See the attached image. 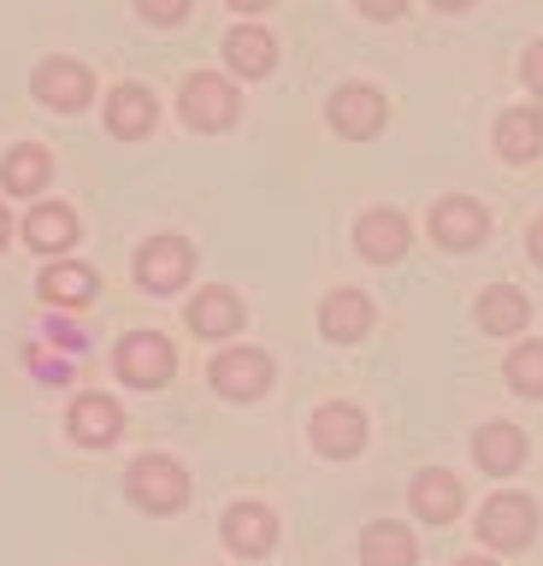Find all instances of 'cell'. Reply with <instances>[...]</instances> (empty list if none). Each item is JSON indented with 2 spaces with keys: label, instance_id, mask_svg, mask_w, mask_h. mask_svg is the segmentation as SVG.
I'll return each instance as SVG.
<instances>
[{
  "label": "cell",
  "instance_id": "6da1fadb",
  "mask_svg": "<svg viewBox=\"0 0 543 566\" xmlns=\"http://www.w3.org/2000/svg\"><path fill=\"white\" fill-rule=\"evenodd\" d=\"M125 484H130V495H136L148 513H178V507L189 502V472H184L171 454H143V460L130 467Z\"/></svg>",
  "mask_w": 543,
  "mask_h": 566
},
{
  "label": "cell",
  "instance_id": "7a4b0ae2",
  "mask_svg": "<svg viewBox=\"0 0 543 566\" xmlns=\"http://www.w3.org/2000/svg\"><path fill=\"white\" fill-rule=\"evenodd\" d=\"M113 366H118V378L136 384V389H160V384L171 378V371H178V354H171L166 336H154V331H130L125 343H118Z\"/></svg>",
  "mask_w": 543,
  "mask_h": 566
},
{
  "label": "cell",
  "instance_id": "3957f363",
  "mask_svg": "<svg viewBox=\"0 0 543 566\" xmlns=\"http://www.w3.org/2000/svg\"><path fill=\"white\" fill-rule=\"evenodd\" d=\"M479 537L490 548H525L537 537V507H532V495H514V490H502V495H490L484 513H479Z\"/></svg>",
  "mask_w": 543,
  "mask_h": 566
},
{
  "label": "cell",
  "instance_id": "277c9868",
  "mask_svg": "<svg viewBox=\"0 0 543 566\" xmlns=\"http://www.w3.org/2000/svg\"><path fill=\"white\" fill-rule=\"evenodd\" d=\"M184 118L196 124V130H224V124H237V88L219 77V71H196V77H184Z\"/></svg>",
  "mask_w": 543,
  "mask_h": 566
},
{
  "label": "cell",
  "instance_id": "5b68a950",
  "mask_svg": "<svg viewBox=\"0 0 543 566\" xmlns=\"http://www.w3.org/2000/svg\"><path fill=\"white\" fill-rule=\"evenodd\" d=\"M207 378H213L219 396L254 401V396H267V389H272V360L260 348H224L219 360L207 366Z\"/></svg>",
  "mask_w": 543,
  "mask_h": 566
},
{
  "label": "cell",
  "instance_id": "8992f818",
  "mask_svg": "<svg viewBox=\"0 0 543 566\" xmlns=\"http://www.w3.org/2000/svg\"><path fill=\"white\" fill-rule=\"evenodd\" d=\"M189 272H196V254H189L184 237H154V242H143V254H136V277H143V290H154V295L184 290Z\"/></svg>",
  "mask_w": 543,
  "mask_h": 566
},
{
  "label": "cell",
  "instance_id": "52a82bcc",
  "mask_svg": "<svg viewBox=\"0 0 543 566\" xmlns=\"http://www.w3.org/2000/svg\"><path fill=\"white\" fill-rule=\"evenodd\" d=\"M313 449L331 454V460L361 454V449H366V419H361V407H348V401H325L320 413H313Z\"/></svg>",
  "mask_w": 543,
  "mask_h": 566
},
{
  "label": "cell",
  "instance_id": "ba28073f",
  "mask_svg": "<svg viewBox=\"0 0 543 566\" xmlns=\"http://www.w3.org/2000/svg\"><path fill=\"white\" fill-rule=\"evenodd\" d=\"M36 95L54 106V113H83V106L95 101V77H90V65H77V60H48L36 71Z\"/></svg>",
  "mask_w": 543,
  "mask_h": 566
},
{
  "label": "cell",
  "instance_id": "9c48e42d",
  "mask_svg": "<svg viewBox=\"0 0 543 566\" xmlns=\"http://www.w3.org/2000/svg\"><path fill=\"white\" fill-rule=\"evenodd\" d=\"M331 124H337L343 136H378L384 130V95L373 83H343L337 95H331Z\"/></svg>",
  "mask_w": 543,
  "mask_h": 566
},
{
  "label": "cell",
  "instance_id": "30bf717a",
  "mask_svg": "<svg viewBox=\"0 0 543 566\" xmlns=\"http://www.w3.org/2000/svg\"><path fill=\"white\" fill-rule=\"evenodd\" d=\"M224 543L237 548V555H267V548L278 543V520L267 502H237L224 507Z\"/></svg>",
  "mask_w": 543,
  "mask_h": 566
},
{
  "label": "cell",
  "instance_id": "8fae6325",
  "mask_svg": "<svg viewBox=\"0 0 543 566\" xmlns=\"http://www.w3.org/2000/svg\"><path fill=\"white\" fill-rule=\"evenodd\" d=\"M408 219L401 212H390V207H378V212H366V219L355 224V242H361V254L366 260H378V265H390V260H401L408 254Z\"/></svg>",
  "mask_w": 543,
  "mask_h": 566
},
{
  "label": "cell",
  "instance_id": "7c38bea8",
  "mask_svg": "<svg viewBox=\"0 0 543 566\" xmlns=\"http://www.w3.org/2000/svg\"><path fill=\"white\" fill-rule=\"evenodd\" d=\"M484 207L479 201H467V195H455V201H437L431 207V237L443 242V248H472V242H484Z\"/></svg>",
  "mask_w": 543,
  "mask_h": 566
},
{
  "label": "cell",
  "instance_id": "4fadbf2b",
  "mask_svg": "<svg viewBox=\"0 0 543 566\" xmlns=\"http://www.w3.org/2000/svg\"><path fill=\"white\" fill-rule=\"evenodd\" d=\"M189 331L207 336V343H224V336H237L242 331V301L231 290H201L196 301H189Z\"/></svg>",
  "mask_w": 543,
  "mask_h": 566
},
{
  "label": "cell",
  "instance_id": "5bb4252c",
  "mask_svg": "<svg viewBox=\"0 0 543 566\" xmlns=\"http://www.w3.org/2000/svg\"><path fill=\"white\" fill-rule=\"evenodd\" d=\"M320 325L331 343H361L366 331H373V301L361 290H331L325 307H320Z\"/></svg>",
  "mask_w": 543,
  "mask_h": 566
},
{
  "label": "cell",
  "instance_id": "9a60e30c",
  "mask_svg": "<svg viewBox=\"0 0 543 566\" xmlns=\"http://www.w3.org/2000/svg\"><path fill=\"white\" fill-rule=\"evenodd\" d=\"M65 424H72L77 442H90V449H107V442L118 437V424H125V413H118L113 396H77L72 413H65Z\"/></svg>",
  "mask_w": 543,
  "mask_h": 566
},
{
  "label": "cell",
  "instance_id": "2e32d148",
  "mask_svg": "<svg viewBox=\"0 0 543 566\" xmlns=\"http://www.w3.org/2000/svg\"><path fill=\"white\" fill-rule=\"evenodd\" d=\"M497 154L514 159V166L537 159V154H543V113H532V106L502 113V118H497Z\"/></svg>",
  "mask_w": 543,
  "mask_h": 566
},
{
  "label": "cell",
  "instance_id": "e0dca14e",
  "mask_svg": "<svg viewBox=\"0 0 543 566\" xmlns=\"http://www.w3.org/2000/svg\"><path fill=\"white\" fill-rule=\"evenodd\" d=\"M224 60H231V71H242V77H267L278 65V42L260 24H237L224 35Z\"/></svg>",
  "mask_w": 543,
  "mask_h": 566
},
{
  "label": "cell",
  "instance_id": "ac0fdd59",
  "mask_svg": "<svg viewBox=\"0 0 543 566\" xmlns=\"http://www.w3.org/2000/svg\"><path fill=\"white\" fill-rule=\"evenodd\" d=\"M107 130L125 136V142L154 130V95H148V88H136V83L113 88V95H107Z\"/></svg>",
  "mask_w": 543,
  "mask_h": 566
},
{
  "label": "cell",
  "instance_id": "d6986e66",
  "mask_svg": "<svg viewBox=\"0 0 543 566\" xmlns=\"http://www.w3.org/2000/svg\"><path fill=\"white\" fill-rule=\"evenodd\" d=\"M361 560L366 566H414L419 560V543L408 537V525L378 520V525H366V537H361Z\"/></svg>",
  "mask_w": 543,
  "mask_h": 566
},
{
  "label": "cell",
  "instance_id": "ffe728a7",
  "mask_svg": "<svg viewBox=\"0 0 543 566\" xmlns=\"http://www.w3.org/2000/svg\"><path fill=\"white\" fill-rule=\"evenodd\" d=\"M24 242H30V248H42V254H60V248H72V242H77V212H72V207H60V201L30 207Z\"/></svg>",
  "mask_w": 543,
  "mask_h": 566
},
{
  "label": "cell",
  "instance_id": "44dd1931",
  "mask_svg": "<svg viewBox=\"0 0 543 566\" xmlns=\"http://www.w3.org/2000/svg\"><path fill=\"white\" fill-rule=\"evenodd\" d=\"M525 318H532V307H525V295L514 283H490L479 295V325L490 336H514V331H525Z\"/></svg>",
  "mask_w": 543,
  "mask_h": 566
},
{
  "label": "cell",
  "instance_id": "7402d4cb",
  "mask_svg": "<svg viewBox=\"0 0 543 566\" xmlns=\"http://www.w3.org/2000/svg\"><path fill=\"white\" fill-rule=\"evenodd\" d=\"M414 513L431 525H449L455 513H461V484H455V472H419L414 478Z\"/></svg>",
  "mask_w": 543,
  "mask_h": 566
},
{
  "label": "cell",
  "instance_id": "603a6c76",
  "mask_svg": "<svg viewBox=\"0 0 543 566\" xmlns=\"http://www.w3.org/2000/svg\"><path fill=\"white\" fill-rule=\"evenodd\" d=\"M472 454H479V467H484V472H514L520 460H525V437H520V424H508V419L484 424V431L472 437Z\"/></svg>",
  "mask_w": 543,
  "mask_h": 566
},
{
  "label": "cell",
  "instance_id": "cb8c5ba5",
  "mask_svg": "<svg viewBox=\"0 0 543 566\" xmlns=\"http://www.w3.org/2000/svg\"><path fill=\"white\" fill-rule=\"evenodd\" d=\"M95 290H101V277L90 272V265L54 260L42 272V301H54V307H83V301H95Z\"/></svg>",
  "mask_w": 543,
  "mask_h": 566
},
{
  "label": "cell",
  "instance_id": "d4e9b609",
  "mask_svg": "<svg viewBox=\"0 0 543 566\" xmlns=\"http://www.w3.org/2000/svg\"><path fill=\"white\" fill-rule=\"evenodd\" d=\"M48 177H54V159H48V148H36V142H24V148H12L0 159V184L12 195H36Z\"/></svg>",
  "mask_w": 543,
  "mask_h": 566
},
{
  "label": "cell",
  "instance_id": "484cf974",
  "mask_svg": "<svg viewBox=\"0 0 543 566\" xmlns=\"http://www.w3.org/2000/svg\"><path fill=\"white\" fill-rule=\"evenodd\" d=\"M508 384L520 396H543V343H520L508 354Z\"/></svg>",
  "mask_w": 543,
  "mask_h": 566
},
{
  "label": "cell",
  "instance_id": "4316f807",
  "mask_svg": "<svg viewBox=\"0 0 543 566\" xmlns=\"http://www.w3.org/2000/svg\"><path fill=\"white\" fill-rule=\"evenodd\" d=\"M136 12H143L148 24H184V18H189V0H136Z\"/></svg>",
  "mask_w": 543,
  "mask_h": 566
},
{
  "label": "cell",
  "instance_id": "83f0119b",
  "mask_svg": "<svg viewBox=\"0 0 543 566\" xmlns=\"http://www.w3.org/2000/svg\"><path fill=\"white\" fill-rule=\"evenodd\" d=\"M48 343L65 348V354H83V348H90V336H83L77 325H65V318H54V325H48Z\"/></svg>",
  "mask_w": 543,
  "mask_h": 566
},
{
  "label": "cell",
  "instance_id": "f1b7e54d",
  "mask_svg": "<svg viewBox=\"0 0 543 566\" xmlns=\"http://www.w3.org/2000/svg\"><path fill=\"white\" fill-rule=\"evenodd\" d=\"M520 77H525V83H532L537 95H543V42H532V48H525V60H520Z\"/></svg>",
  "mask_w": 543,
  "mask_h": 566
},
{
  "label": "cell",
  "instance_id": "f546056e",
  "mask_svg": "<svg viewBox=\"0 0 543 566\" xmlns=\"http://www.w3.org/2000/svg\"><path fill=\"white\" fill-rule=\"evenodd\" d=\"M361 12L366 18H401V12H408V0H361Z\"/></svg>",
  "mask_w": 543,
  "mask_h": 566
},
{
  "label": "cell",
  "instance_id": "4dcf8cb0",
  "mask_svg": "<svg viewBox=\"0 0 543 566\" xmlns=\"http://www.w3.org/2000/svg\"><path fill=\"white\" fill-rule=\"evenodd\" d=\"M525 248H532V260L543 265V219H532V230H525Z\"/></svg>",
  "mask_w": 543,
  "mask_h": 566
},
{
  "label": "cell",
  "instance_id": "1f68e13d",
  "mask_svg": "<svg viewBox=\"0 0 543 566\" xmlns=\"http://www.w3.org/2000/svg\"><path fill=\"white\" fill-rule=\"evenodd\" d=\"M224 7H237V12H267L272 0H224Z\"/></svg>",
  "mask_w": 543,
  "mask_h": 566
},
{
  "label": "cell",
  "instance_id": "d6a6232c",
  "mask_svg": "<svg viewBox=\"0 0 543 566\" xmlns=\"http://www.w3.org/2000/svg\"><path fill=\"white\" fill-rule=\"evenodd\" d=\"M431 7H443V12H467L472 0H431Z\"/></svg>",
  "mask_w": 543,
  "mask_h": 566
},
{
  "label": "cell",
  "instance_id": "836d02e7",
  "mask_svg": "<svg viewBox=\"0 0 543 566\" xmlns=\"http://www.w3.org/2000/svg\"><path fill=\"white\" fill-rule=\"evenodd\" d=\"M455 566H497V560H484V555H461Z\"/></svg>",
  "mask_w": 543,
  "mask_h": 566
},
{
  "label": "cell",
  "instance_id": "e575fe53",
  "mask_svg": "<svg viewBox=\"0 0 543 566\" xmlns=\"http://www.w3.org/2000/svg\"><path fill=\"white\" fill-rule=\"evenodd\" d=\"M7 230H12V224H7V207H0V248H7Z\"/></svg>",
  "mask_w": 543,
  "mask_h": 566
}]
</instances>
